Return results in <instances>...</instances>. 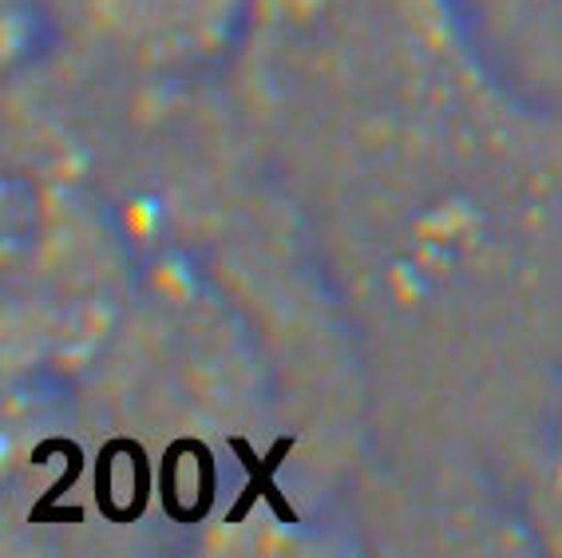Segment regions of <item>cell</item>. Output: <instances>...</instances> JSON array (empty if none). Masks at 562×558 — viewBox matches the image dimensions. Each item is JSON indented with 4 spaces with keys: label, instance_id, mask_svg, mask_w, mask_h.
<instances>
[{
    "label": "cell",
    "instance_id": "obj_1",
    "mask_svg": "<svg viewBox=\"0 0 562 558\" xmlns=\"http://www.w3.org/2000/svg\"><path fill=\"white\" fill-rule=\"evenodd\" d=\"M372 397L531 471L562 389V115L503 83L297 190Z\"/></svg>",
    "mask_w": 562,
    "mask_h": 558
},
{
    "label": "cell",
    "instance_id": "obj_2",
    "mask_svg": "<svg viewBox=\"0 0 562 558\" xmlns=\"http://www.w3.org/2000/svg\"><path fill=\"white\" fill-rule=\"evenodd\" d=\"M241 120L290 190L495 80L452 0H250Z\"/></svg>",
    "mask_w": 562,
    "mask_h": 558
},
{
    "label": "cell",
    "instance_id": "obj_3",
    "mask_svg": "<svg viewBox=\"0 0 562 558\" xmlns=\"http://www.w3.org/2000/svg\"><path fill=\"white\" fill-rule=\"evenodd\" d=\"M71 48L76 64L108 80L182 88L238 52L250 0H29Z\"/></svg>",
    "mask_w": 562,
    "mask_h": 558
},
{
    "label": "cell",
    "instance_id": "obj_4",
    "mask_svg": "<svg viewBox=\"0 0 562 558\" xmlns=\"http://www.w3.org/2000/svg\"><path fill=\"white\" fill-rule=\"evenodd\" d=\"M480 60L519 100L562 115V0H452Z\"/></svg>",
    "mask_w": 562,
    "mask_h": 558
},
{
    "label": "cell",
    "instance_id": "obj_5",
    "mask_svg": "<svg viewBox=\"0 0 562 558\" xmlns=\"http://www.w3.org/2000/svg\"><path fill=\"white\" fill-rule=\"evenodd\" d=\"M527 507H531V531H539L542 547L562 550V389L527 471Z\"/></svg>",
    "mask_w": 562,
    "mask_h": 558
}]
</instances>
